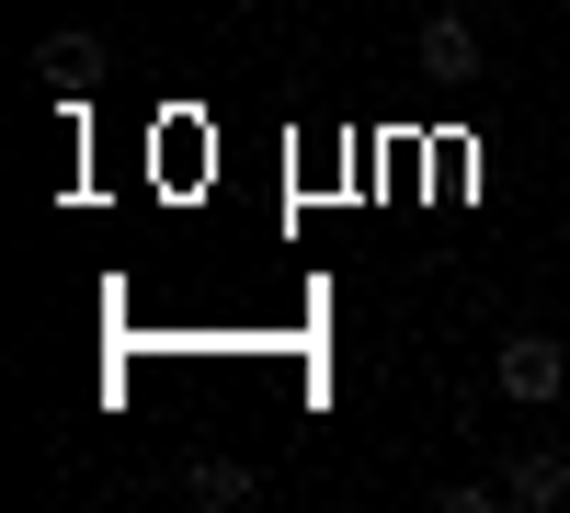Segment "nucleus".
<instances>
[{"label": "nucleus", "instance_id": "39448f33", "mask_svg": "<svg viewBox=\"0 0 570 513\" xmlns=\"http://www.w3.org/2000/svg\"><path fill=\"white\" fill-rule=\"evenodd\" d=\"M35 69L58 80V91H80L91 69H104V46H91V34H46V46H35Z\"/></svg>", "mask_w": 570, "mask_h": 513}, {"label": "nucleus", "instance_id": "20e7f679", "mask_svg": "<svg viewBox=\"0 0 570 513\" xmlns=\"http://www.w3.org/2000/svg\"><path fill=\"white\" fill-rule=\"evenodd\" d=\"M183 491H195L206 513H240V502H252V468H240V456H195V468H183Z\"/></svg>", "mask_w": 570, "mask_h": 513}, {"label": "nucleus", "instance_id": "f257e3e1", "mask_svg": "<svg viewBox=\"0 0 570 513\" xmlns=\"http://www.w3.org/2000/svg\"><path fill=\"white\" fill-rule=\"evenodd\" d=\"M491 388H502V399H525V411H537V399H559V388H570V354H559L548 332H513V343L491 354Z\"/></svg>", "mask_w": 570, "mask_h": 513}, {"label": "nucleus", "instance_id": "7ed1b4c3", "mask_svg": "<svg viewBox=\"0 0 570 513\" xmlns=\"http://www.w3.org/2000/svg\"><path fill=\"white\" fill-rule=\"evenodd\" d=\"M422 69H434V80H480V34H468V12L422 23Z\"/></svg>", "mask_w": 570, "mask_h": 513}, {"label": "nucleus", "instance_id": "f03ea898", "mask_svg": "<svg viewBox=\"0 0 570 513\" xmlns=\"http://www.w3.org/2000/svg\"><path fill=\"white\" fill-rule=\"evenodd\" d=\"M502 502H525V513H559V502H570V456L525 445V456H513V468H502Z\"/></svg>", "mask_w": 570, "mask_h": 513}]
</instances>
